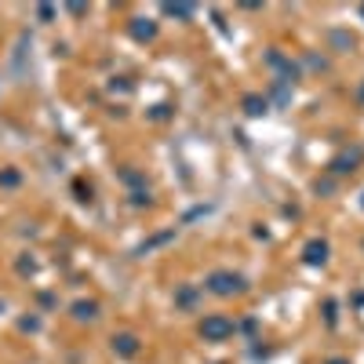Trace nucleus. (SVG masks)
I'll use <instances>...</instances> for the list:
<instances>
[{
  "mask_svg": "<svg viewBox=\"0 0 364 364\" xmlns=\"http://www.w3.org/2000/svg\"><path fill=\"white\" fill-rule=\"evenodd\" d=\"M204 288L211 295H219V299H237V295L248 291V277L244 273H233V270H211Z\"/></svg>",
  "mask_w": 364,
  "mask_h": 364,
  "instance_id": "nucleus-1",
  "label": "nucleus"
},
{
  "mask_svg": "<svg viewBox=\"0 0 364 364\" xmlns=\"http://www.w3.org/2000/svg\"><path fill=\"white\" fill-rule=\"evenodd\" d=\"M197 332H201L204 342H226V339H233L237 325H233V317H226V313H208Z\"/></svg>",
  "mask_w": 364,
  "mask_h": 364,
  "instance_id": "nucleus-2",
  "label": "nucleus"
},
{
  "mask_svg": "<svg viewBox=\"0 0 364 364\" xmlns=\"http://www.w3.org/2000/svg\"><path fill=\"white\" fill-rule=\"evenodd\" d=\"M364 164V146H353V149H342V153L328 164L332 175H350V171H357Z\"/></svg>",
  "mask_w": 364,
  "mask_h": 364,
  "instance_id": "nucleus-3",
  "label": "nucleus"
},
{
  "mask_svg": "<svg viewBox=\"0 0 364 364\" xmlns=\"http://www.w3.org/2000/svg\"><path fill=\"white\" fill-rule=\"evenodd\" d=\"M328 251H332V248H328V241L313 237V241L303 248V263H306V266H325V263H328Z\"/></svg>",
  "mask_w": 364,
  "mask_h": 364,
  "instance_id": "nucleus-4",
  "label": "nucleus"
},
{
  "mask_svg": "<svg viewBox=\"0 0 364 364\" xmlns=\"http://www.w3.org/2000/svg\"><path fill=\"white\" fill-rule=\"evenodd\" d=\"M113 353H120V357H135V353H139V339H135L132 332L113 335Z\"/></svg>",
  "mask_w": 364,
  "mask_h": 364,
  "instance_id": "nucleus-5",
  "label": "nucleus"
},
{
  "mask_svg": "<svg viewBox=\"0 0 364 364\" xmlns=\"http://www.w3.org/2000/svg\"><path fill=\"white\" fill-rule=\"evenodd\" d=\"M132 37H135V40H153V37H157V26L149 23V18H135V23H132Z\"/></svg>",
  "mask_w": 364,
  "mask_h": 364,
  "instance_id": "nucleus-6",
  "label": "nucleus"
},
{
  "mask_svg": "<svg viewBox=\"0 0 364 364\" xmlns=\"http://www.w3.org/2000/svg\"><path fill=\"white\" fill-rule=\"evenodd\" d=\"M194 303H197V288L182 284V288L175 291V306H182V310H194Z\"/></svg>",
  "mask_w": 364,
  "mask_h": 364,
  "instance_id": "nucleus-7",
  "label": "nucleus"
},
{
  "mask_svg": "<svg viewBox=\"0 0 364 364\" xmlns=\"http://www.w3.org/2000/svg\"><path fill=\"white\" fill-rule=\"evenodd\" d=\"M164 15H171V18H194L197 4H164Z\"/></svg>",
  "mask_w": 364,
  "mask_h": 364,
  "instance_id": "nucleus-8",
  "label": "nucleus"
},
{
  "mask_svg": "<svg viewBox=\"0 0 364 364\" xmlns=\"http://www.w3.org/2000/svg\"><path fill=\"white\" fill-rule=\"evenodd\" d=\"M244 113H248V117H263V113H266V99L248 95V99H244Z\"/></svg>",
  "mask_w": 364,
  "mask_h": 364,
  "instance_id": "nucleus-9",
  "label": "nucleus"
},
{
  "mask_svg": "<svg viewBox=\"0 0 364 364\" xmlns=\"http://www.w3.org/2000/svg\"><path fill=\"white\" fill-rule=\"evenodd\" d=\"M73 317H77V320H95V317H99V303H77V306H73Z\"/></svg>",
  "mask_w": 364,
  "mask_h": 364,
  "instance_id": "nucleus-10",
  "label": "nucleus"
},
{
  "mask_svg": "<svg viewBox=\"0 0 364 364\" xmlns=\"http://www.w3.org/2000/svg\"><path fill=\"white\" fill-rule=\"evenodd\" d=\"M332 44H335V48H350L353 37H346V33H332Z\"/></svg>",
  "mask_w": 364,
  "mask_h": 364,
  "instance_id": "nucleus-11",
  "label": "nucleus"
},
{
  "mask_svg": "<svg viewBox=\"0 0 364 364\" xmlns=\"http://www.w3.org/2000/svg\"><path fill=\"white\" fill-rule=\"evenodd\" d=\"M325 364H350V357H328Z\"/></svg>",
  "mask_w": 364,
  "mask_h": 364,
  "instance_id": "nucleus-12",
  "label": "nucleus"
},
{
  "mask_svg": "<svg viewBox=\"0 0 364 364\" xmlns=\"http://www.w3.org/2000/svg\"><path fill=\"white\" fill-rule=\"evenodd\" d=\"M357 102L364 106V80H360V88H357Z\"/></svg>",
  "mask_w": 364,
  "mask_h": 364,
  "instance_id": "nucleus-13",
  "label": "nucleus"
},
{
  "mask_svg": "<svg viewBox=\"0 0 364 364\" xmlns=\"http://www.w3.org/2000/svg\"><path fill=\"white\" fill-rule=\"evenodd\" d=\"M360 18H364V4H360Z\"/></svg>",
  "mask_w": 364,
  "mask_h": 364,
  "instance_id": "nucleus-14",
  "label": "nucleus"
},
{
  "mask_svg": "<svg viewBox=\"0 0 364 364\" xmlns=\"http://www.w3.org/2000/svg\"><path fill=\"white\" fill-rule=\"evenodd\" d=\"M360 204H364V201H360Z\"/></svg>",
  "mask_w": 364,
  "mask_h": 364,
  "instance_id": "nucleus-15",
  "label": "nucleus"
}]
</instances>
